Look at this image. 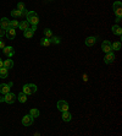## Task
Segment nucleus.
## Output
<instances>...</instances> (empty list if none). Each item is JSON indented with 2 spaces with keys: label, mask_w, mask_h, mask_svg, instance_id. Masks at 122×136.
Listing matches in <instances>:
<instances>
[{
  "label": "nucleus",
  "mask_w": 122,
  "mask_h": 136,
  "mask_svg": "<svg viewBox=\"0 0 122 136\" xmlns=\"http://www.w3.org/2000/svg\"><path fill=\"white\" fill-rule=\"evenodd\" d=\"M22 92L26 93L27 96H28V94H33V93L37 92V86L34 83H26V85L22 87Z\"/></svg>",
  "instance_id": "nucleus-2"
},
{
  "label": "nucleus",
  "mask_w": 122,
  "mask_h": 136,
  "mask_svg": "<svg viewBox=\"0 0 122 136\" xmlns=\"http://www.w3.org/2000/svg\"><path fill=\"white\" fill-rule=\"evenodd\" d=\"M4 66V61H3V59L0 58V67H3Z\"/></svg>",
  "instance_id": "nucleus-34"
},
{
  "label": "nucleus",
  "mask_w": 122,
  "mask_h": 136,
  "mask_svg": "<svg viewBox=\"0 0 122 136\" xmlns=\"http://www.w3.org/2000/svg\"><path fill=\"white\" fill-rule=\"evenodd\" d=\"M50 1H51V0H50Z\"/></svg>",
  "instance_id": "nucleus-36"
},
{
  "label": "nucleus",
  "mask_w": 122,
  "mask_h": 136,
  "mask_svg": "<svg viewBox=\"0 0 122 136\" xmlns=\"http://www.w3.org/2000/svg\"><path fill=\"white\" fill-rule=\"evenodd\" d=\"M50 40H49V38H46V37H44V38H42L40 39V46H43V47H48V46H50Z\"/></svg>",
  "instance_id": "nucleus-23"
},
{
  "label": "nucleus",
  "mask_w": 122,
  "mask_h": 136,
  "mask_svg": "<svg viewBox=\"0 0 122 136\" xmlns=\"http://www.w3.org/2000/svg\"><path fill=\"white\" fill-rule=\"evenodd\" d=\"M111 30H112V33L114 34H117V36H121L122 34V28L119 25H114V26L111 27Z\"/></svg>",
  "instance_id": "nucleus-15"
},
{
  "label": "nucleus",
  "mask_w": 122,
  "mask_h": 136,
  "mask_svg": "<svg viewBox=\"0 0 122 136\" xmlns=\"http://www.w3.org/2000/svg\"><path fill=\"white\" fill-rule=\"evenodd\" d=\"M26 17H27V21L31 25H38V22H39V17H38L37 12H34V11H28Z\"/></svg>",
  "instance_id": "nucleus-1"
},
{
  "label": "nucleus",
  "mask_w": 122,
  "mask_h": 136,
  "mask_svg": "<svg viewBox=\"0 0 122 136\" xmlns=\"http://www.w3.org/2000/svg\"><path fill=\"white\" fill-rule=\"evenodd\" d=\"M3 52H4V54L6 55L7 58H11V57H13V54H15V50H13V47H11V46H5L3 48Z\"/></svg>",
  "instance_id": "nucleus-8"
},
{
  "label": "nucleus",
  "mask_w": 122,
  "mask_h": 136,
  "mask_svg": "<svg viewBox=\"0 0 122 136\" xmlns=\"http://www.w3.org/2000/svg\"><path fill=\"white\" fill-rule=\"evenodd\" d=\"M17 99V96L15 93H11V92H7L5 96H4V102L5 103H9V104H12L15 103V101Z\"/></svg>",
  "instance_id": "nucleus-3"
},
{
  "label": "nucleus",
  "mask_w": 122,
  "mask_h": 136,
  "mask_svg": "<svg viewBox=\"0 0 122 136\" xmlns=\"http://www.w3.org/2000/svg\"><path fill=\"white\" fill-rule=\"evenodd\" d=\"M49 40H50V43H54V44H59L61 42L60 37H56V36H51L49 38Z\"/></svg>",
  "instance_id": "nucleus-22"
},
{
  "label": "nucleus",
  "mask_w": 122,
  "mask_h": 136,
  "mask_svg": "<svg viewBox=\"0 0 122 136\" xmlns=\"http://www.w3.org/2000/svg\"><path fill=\"white\" fill-rule=\"evenodd\" d=\"M44 36H45L46 38H50V37L53 36V32H51V30H49V28H45V30H44Z\"/></svg>",
  "instance_id": "nucleus-26"
},
{
  "label": "nucleus",
  "mask_w": 122,
  "mask_h": 136,
  "mask_svg": "<svg viewBox=\"0 0 122 136\" xmlns=\"http://www.w3.org/2000/svg\"><path fill=\"white\" fill-rule=\"evenodd\" d=\"M96 37H94V36H90V37H87L86 38V46L87 47H92V46H94V44L96 43Z\"/></svg>",
  "instance_id": "nucleus-13"
},
{
  "label": "nucleus",
  "mask_w": 122,
  "mask_h": 136,
  "mask_svg": "<svg viewBox=\"0 0 122 136\" xmlns=\"http://www.w3.org/2000/svg\"><path fill=\"white\" fill-rule=\"evenodd\" d=\"M5 36L7 37V39H15V37H16V30L15 28H12V27H9V28H6L5 30Z\"/></svg>",
  "instance_id": "nucleus-5"
},
{
  "label": "nucleus",
  "mask_w": 122,
  "mask_h": 136,
  "mask_svg": "<svg viewBox=\"0 0 122 136\" xmlns=\"http://www.w3.org/2000/svg\"><path fill=\"white\" fill-rule=\"evenodd\" d=\"M11 16L12 17H21L22 16V12H21V10H12L11 11Z\"/></svg>",
  "instance_id": "nucleus-25"
},
{
  "label": "nucleus",
  "mask_w": 122,
  "mask_h": 136,
  "mask_svg": "<svg viewBox=\"0 0 122 136\" xmlns=\"http://www.w3.org/2000/svg\"><path fill=\"white\" fill-rule=\"evenodd\" d=\"M17 99H18V102H21V103H26L27 102V94L23 92L18 93V94H17Z\"/></svg>",
  "instance_id": "nucleus-17"
},
{
  "label": "nucleus",
  "mask_w": 122,
  "mask_h": 136,
  "mask_svg": "<svg viewBox=\"0 0 122 136\" xmlns=\"http://www.w3.org/2000/svg\"><path fill=\"white\" fill-rule=\"evenodd\" d=\"M121 20H122L121 16H117V19H116V23H120L121 22Z\"/></svg>",
  "instance_id": "nucleus-33"
},
{
  "label": "nucleus",
  "mask_w": 122,
  "mask_h": 136,
  "mask_svg": "<svg viewBox=\"0 0 122 136\" xmlns=\"http://www.w3.org/2000/svg\"><path fill=\"white\" fill-rule=\"evenodd\" d=\"M25 9H26V7H25V4L23 3H18L17 4V10H25Z\"/></svg>",
  "instance_id": "nucleus-28"
},
{
  "label": "nucleus",
  "mask_w": 122,
  "mask_h": 136,
  "mask_svg": "<svg viewBox=\"0 0 122 136\" xmlns=\"http://www.w3.org/2000/svg\"><path fill=\"white\" fill-rule=\"evenodd\" d=\"M121 42H114L111 43V47H112V50H120L121 49Z\"/></svg>",
  "instance_id": "nucleus-24"
},
{
  "label": "nucleus",
  "mask_w": 122,
  "mask_h": 136,
  "mask_svg": "<svg viewBox=\"0 0 122 136\" xmlns=\"http://www.w3.org/2000/svg\"><path fill=\"white\" fill-rule=\"evenodd\" d=\"M101 50L104 53H109V52H112V47H111V42L109 40H104L101 43Z\"/></svg>",
  "instance_id": "nucleus-7"
},
{
  "label": "nucleus",
  "mask_w": 122,
  "mask_h": 136,
  "mask_svg": "<svg viewBox=\"0 0 122 136\" xmlns=\"http://www.w3.org/2000/svg\"><path fill=\"white\" fill-rule=\"evenodd\" d=\"M30 25H31V23L28 22V21L25 20V21H22V22L18 23V28H20V30H22V31L28 30V28H30Z\"/></svg>",
  "instance_id": "nucleus-14"
},
{
  "label": "nucleus",
  "mask_w": 122,
  "mask_h": 136,
  "mask_svg": "<svg viewBox=\"0 0 122 136\" xmlns=\"http://www.w3.org/2000/svg\"><path fill=\"white\" fill-rule=\"evenodd\" d=\"M13 83L12 82H9V83H0V93L3 94H6L7 92H10V87L12 86Z\"/></svg>",
  "instance_id": "nucleus-6"
},
{
  "label": "nucleus",
  "mask_w": 122,
  "mask_h": 136,
  "mask_svg": "<svg viewBox=\"0 0 122 136\" xmlns=\"http://www.w3.org/2000/svg\"><path fill=\"white\" fill-rule=\"evenodd\" d=\"M62 120L64 121H71V119H72V115H71V113H69V110H66V112H62Z\"/></svg>",
  "instance_id": "nucleus-16"
},
{
  "label": "nucleus",
  "mask_w": 122,
  "mask_h": 136,
  "mask_svg": "<svg viewBox=\"0 0 122 136\" xmlns=\"http://www.w3.org/2000/svg\"><path fill=\"white\" fill-rule=\"evenodd\" d=\"M3 36H5V30H3V28L0 27V38H1Z\"/></svg>",
  "instance_id": "nucleus-29"
},
{
  "label": "nucleus",
  "mask_w": 122,
  "mask_h": 136,
  "mask_svg": "<svg viewBox=\"0 0 122 136\" xmlns=\"http://www.w3.org/2000/svg\"><path fill=\"white\" fill-rule=\"evenodd\" d=\"M39 110L37 109V108H32V109L30 110V115H32L33 118H38L39 116Z\"/></svg>",
  "instance_id": "nucleus-21"
},
{
  "label": "nucleus",
  "mask_w": 122,
  "mask_h": 136,
  "mask_svg": "<svg viewBox=\"0 0 122 136\" xmlns=\"http://www.w3.org/2000/svg\"><path fill=\"white\" fill-rule=\"evenodd\" d=\"M7 75H9V71L6 67H0V79H6Z\"/></svg>",
  "instance_id": "nucleus-18"
},
{
  "label": "nucleus",
  "mask_w": 122,
  "mask_h": 136,
  "mask_svg": "<svg viewBox=\"0 0 122 136\" xmlns=\"http://www.w3.org/2000/svg\"><path fill=\"white\" fill-rule=\"evenodd\" d=\"M4 47H5V42L3 39H0V49H3Z\"/></svg>",
  "instance_id": "nucleus-30"
},
{
  "label": "nucleus",
  "mask_w": 122,
  "mask_h": 136,
  "mask_svg": "<svg viewBox=\"0 0 122 136\" xmlns=\"http://www.w3.org/2000/svg\"><path fill=\"white\" fill-rule=\"evenodd\" d=\"M4 67H6L7 70L11 69V67H13V61L11 59H6L5 61H4Z\"/></svg>",
  "instance_id": "nucleus-19"
},
{
  "label": "nucleus",
  "mask_w": 122,
  "mask_h": 136,
  "mask_svg": "<svg viewBox=\"0 0 122 136\" xmlns=\"http://www.w3.org/2000/svg\"><path fill=\"white\" fill-rule=\"evenodd\" d=\"M114 12L116 13V16H122V3L121 1H115L112 5Z\"/></svg>",
  "instance_id": "nucleus-4"
},
{
  "label": "nucleus",
  "mask_w": 122,
  "mask_h": 136,
  "mask_svg": "<svg viewBox=\"0 0 122 136\" xmlns=\"http://www.w3.org/2000/svg\"><path fill=\"white\" fill-rule=\"evenodd\" d=\"M0 102H4V97L3 96H0Z\"/></svg>",
  "instance_id": "nucleus-35"
},
{
  "label": "nucleus",
  "mask_w": 122,
  "mask_h": 136,
  "mask_svg": "<svg viewBox=\"0 0 122 136\" xmlns=\"http://www.w3.org/2000/svg\"><path fill=\"white\" fill-rule=\"evenodd\" d=\"M104 61L105 64H111L115 61V54L112 53V52H109V53H106L105 58H104Z\"/></svg>",
  "instance_id": "nucleus-11"
},
{
  "label": "nucleus",
  "mask_w": 122,
  "mask_h": 136,
  "mask_svg": "<svg viewBox=\"0 0 122 136\" xmlns=\"http://www.w3.org/2000/svg\"><path fill=\"white\" fill-rule=\"evenodd\" d=\"M33 116L32 115H30V114H28V115H25L22 118V124L25 126H31L32 125V124H33Z\"/></svg>",
  "instance_id": "nucleus-10"
},
{
  "label": "nucleus",
  "mask_w": 122,
  "mask_h": 136,
  "mask_svg": "<svg viewBox=\"0 0 122 136\" xmlns=\"http://www.w3.org/2000/svg\"><path fill=\"white\" fill-rule=\"evenodd\" d=\"M0 27L3 28V30H6L10 27V20H7V17H3L1 20H0Z\"/></svg>",
  "instance_id": "nucleus-12"
},
{
  "label": "nucleus",
  "mask_w": 122,
  "mask_h": 136,
  "mask_svg": "<svg viewBox=\"0 0 122 136\" xmlns=\"http://www.w3.org/2000/svg\"><path fill=\"white\" fill-rule=\"evenodd\" d=\"M83 81H84V82H87V81H88V76H87L86 74L83 75Z\"/></svg>",
  "instance_id": "nucleus-32"
},
{
  "label": "nucleus",
  "mask_w": 122,
  "mask_h": 136,
  "mask_svg": "<svg viewBox=\"0 0 122 136\" xmlns=\"http://www.w3.org/2000/svg\"><path fill=\"white\" fill-rule=\"evenodd\" d=\"M18 21L17 20H11L10 21V27H12V28H17V27H18Z\"/></svg>",
  "instance_id": "nucleus-27"
},
{
  "label": "nucleus",
  "mask_w": 122,
  "mask_h": 136,
  "mask_svg": "<svg viewBox=\"0 0 122 136\" xmlns=\"http://www.w3.org/2000/svg\"><path fill=\"white\" fill-rule=\"evenodd\" d=\"M33 31H31L30 28H28V30H25L23 31V36H25V38H32V37H33Z\"/></svg>",
  "instance_id": "nucleus-20"
},
{
  "label": "nucleus",
  "mask_w": 122,
  "mask_h": 136,
  "mask_svg": "<svg viewBox=\"0 0 122 136\" xmlns=\"http://www.w3.org/2000/svg\"><path fill=\"white\" fill-rule=\"evenodd\" d=\"M57 109H59L60 112H66V110H69V103L62 99L59 101V102H57Z\"/></svg>",
  "instance_id": "nucleus-9"
},
{
  "label": "nucleus",
  "mask_w": 122,
  "mask_h": 136,
  "mask_svg": "<svg viewBox=\"0 0 122 136\" xmlns=\"http://www.w3.org/2000/svg\"><path fill=\"white\" fill-rule=\"evenodd\" d=\"M30 30H31V31H33V32H34V31L37 30V25H32V27H30Z\"/></svg>",
  "instance_id": "nucleus-31"
}]
</instances>
